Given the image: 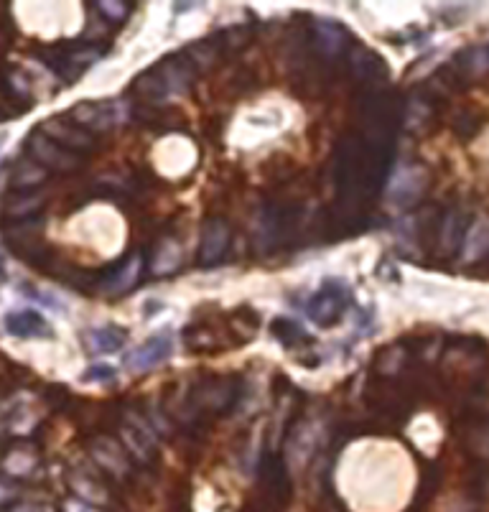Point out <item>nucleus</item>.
I'll return each instance as SVG.
<instances>
[{"label":"nucleus","mask_w":489,"mask_h":512,"mask_svg":"<svg viewBox=\"0 0 489 512\" xmlns=\"http://www.w3.org/2000/svg\"><path fill=\"white\" fill-rule=\"evenodd\" d=\"M46 138H51L54 143H59L67 151H82V148H92V136H87L82 128H74V125H64L59 120H49L41 130Z\"/></svg>","instance_id":"423d86ee"},{"label":"nucleus","mask_w":489,"mask_h":512,"mask_svg":"<svg viewBox=\"0 0 489 512\" xmlns=\"http://www.w3.org/2000/svg\"><path fill=\"white\" fill-rule=\"evenodd\" d=\"M135 278H138V258H130V263L125 265V268L107 273L105 286L110 288V291H125V288L133 286Z\"/></svg>","instance_id":"6e6552de"},{"label":"nucleus","mask_w":489,"mask_h":512,"mask_svg":"<svg viewBox=\"0 0 489 512\" xmlns=\"http://www.w3.org/2000/svg\"><path fill=\"white\" fill-rule=\"evenodd\" d=\"M3 327L8 334L21 339H49L51 327L49 321L34 309H21V311H8L3 316Z\"/></svg>","instance_id":"20e7f679"},{"label":"nucleus","mask_w":489,"mask_h":512,"mask_svg":"<svg viewBox=\"0 0 489 512\" xmlns=\"http://www.w3.org/2000/svg\"><path fill=\"white\" fill-rule=\"evenodd\" d=\"M67 512H97V510H92V507L85 505V502H69Z\"/></svg>","instance_id":"f8f14e48"},{"label":"nucleus","mask_w":489,"mask_h":512,"mask_svg":"<svg viewBox=\"0 0 489 512\" xmlns=\"http://www.w3.org/2000/svg\"><path fill=\"white\" fill-rule=\"evenodd\" d=\"M464 227H467V222L461 220L459 214H449L444 220V225H441V240H444V245L449 250H454L456 245L461 242V237H464Z\"/></svg>","instance_id":"9d476101"},{"label":"nucleus","mask_w":489,"mask_h":512,"mask_svg":"<svg viewBox=\"0 0 489 512\" xmlns=\"http://www.w3.org/2000/svg\"><path fill=\"white\" fill-rule=\"evenodd\" d=\"M270 332L276 334L286 347H296V344H301L306 339V334L301 332V327L291 319H276L273 321V327H270Z\"/></svg>","instance_id":"1a4fd4ad"},{"label":"nucleus","mask_w":489,"mask_h":512,"mask_svg":"<svg viewBox=\"0 0 489 512\" xmlns=\"http://www.w3.org/2000/svg\"><path fill=\"white\" fill-rule=\"evenodd\" d=\"M115 377V370L113 367H107V365H97V367H90L85 375V380L90 383V380H113Z\"/></svg>","instance_id":"9b49d317"},{"label":"nucleus","mask_w":489,"mask_h":512,"mask_svg":"<svg viewBox=\"0 0 489 512\" xmlns=\"http://www.w3.org/2000/svg\"><path fill=\"white\" fill-rule=\"evenodd\" d=\"M349 306V288L342 281H326L306 306V314L316 327H334Z\"/></svg>","instance_id":"f257e3e1"},{"label":"nucleus","mask_w":489,"mask_h":512,"mask_svg":"<svg viewBox=\"0 0 489 512\" xmlns=\"http://www.w3.org/2000/svg\"><path fill=\"white\" fill-rule=\"evenodd\" d=\"M125 339H128V332H125L123 327H115V324H110V327L90 329L85 337V342H87V347L95 352V355H107V352H118V349L125 344Z\"/></svg>","instance_id":"0eeeda50"},{"label":"nucleus","mask_w":489,"mask_h":512,"mask_svg":"<svg viewBox=\"0 0 489 512\" xmlns=\"http://www.w3.org/2000/svg\"><path fill=\"white\" fill-rule=\"evenodd\" d=\"M13 512H41V510H39V507H34V505H21V507H16Z\"/></svg>","instance_id":"ddd939ff"},{"label":"nucleus","mask_w":489,"mask_h":512,"mask_svg":"<svg viewBox=\"0 0 489 512\" xmlns=\"http://www.w3.org/2000/svg\"><path fill=\"white\" fill-rule=\"evenodd\" d=\"M230 248V225L220 217H209L202 227V250H199V263L212 268L222 263Z\"/></svg>","instance_id":"f03ea898"},{"label":"nucleus","mask_w":489,"mask_h":512,"mask_svg":"<svg viewBox=\"0 0 489 512\" xmlns=\"http://www.w3.org/2000/svg\"><path fill=\"white\" fill-rule=\"evenodd\" d=\"M6 281V265H3V258H0V283Z\"/></svg>","instance_id":"4468645a"},{"label":"nucleus","mask_w":489,"mask_h":512,"mask_svg":"<svg viewBox=\"0 0 489 512\" xmlns=\"http://www.w3.org/2000/svg\"><path fill=\"white\" fill-rule=\"evenodd\" d=\"M29 151L34 153L36 161L41 166H46V169L72 171L79 166V158L72 151H67V148H62L59 143L51 141V138H46L41 130L29 138Z\"/></svg>","instance_id":"7ed1b4c3"},{"label":"nucleus","mask_w":489,"mask_h":512,"mask_svg":"<svg viewBox=\"0 0 489 512\" xmlns=\"http://www.w3.org/2000/svg\"><path fill=\"white\" fill-rule=\"evenodd\" d=\"M171 349H174V342H171L169 334H158V337L146 339L141 347L135 349L133 355L128 357V365L138 372L151 370V367H156V365H161V362L169 360Z\"/></svg>","instance_id":"39448f33"}]
</instances>
